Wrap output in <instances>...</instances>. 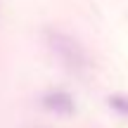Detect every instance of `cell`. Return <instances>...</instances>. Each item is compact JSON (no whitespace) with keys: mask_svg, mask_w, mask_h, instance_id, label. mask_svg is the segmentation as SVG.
Returning <instances> with one entry per match:
<instances>
[{"mask_svg":"<svg viewBox=\"0 0 128 128\" xmlns=\"http://www.w3.org/2000/svg\"><path fill=\"white\" fill-rule=\"evenodd\" d=\"M45 107L60 112V114H69V112L74 109V102L69 100L66 92H50V95L45 97Z\"/></svg>","mask_w":128,"mask_h":128,"instance_id":"6da1fadb","label":"cell"},{"mask_svg":"<svg viewBox=\"0 0 128 128\" xmlns=\"http://www.w3.org/2000/svg\"><path fill=\"white\" fill-rule=\"evenodd\" d=\"M109 104L114 107V109H119L121 114L128 116V100H126V97H114V100H109Z\"/></svg>","mask_w":128,"mask_h":128,"instance_id":"7a4b0ae2","label":"cell"}]
</instances>
